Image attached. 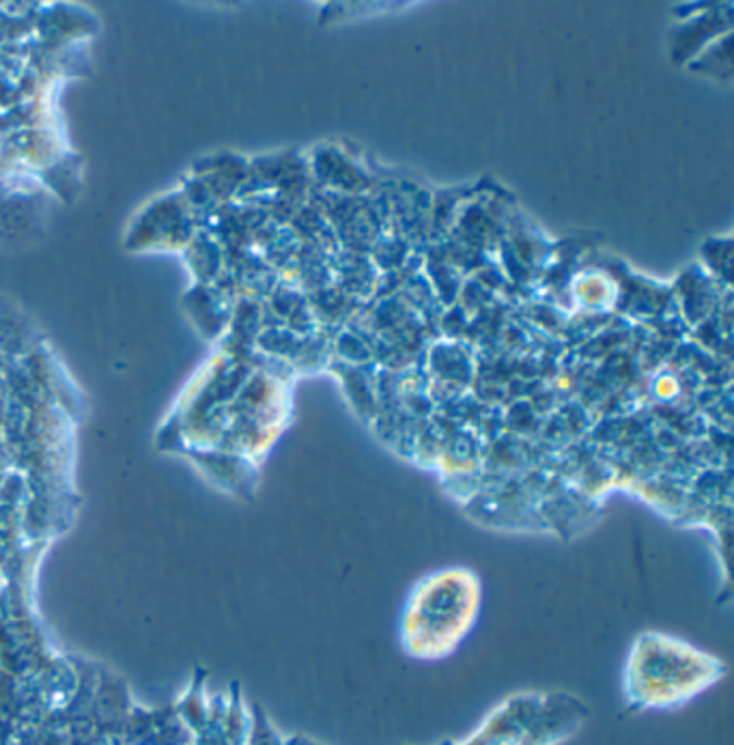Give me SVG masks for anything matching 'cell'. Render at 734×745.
<instances>
[{"label": "cell", "mask_w": 734, "mask_h": 745, "mask_svg": "<svg viewBox=\"0 0 734 745\" xmlns=\"http://www.w3.org/2000/svg\"><path fill=\"white\" fill-rule=\"evenodd\" d=\"M726 664L689 642L646 631L635 637L622 677L624 700L635 711H670L711 690Z\"/></svg>", "instance_id": "6da1fadb"}, {"label": "cell", "mask_w": 734, "mask_h": 745, "mask_svg": "<svg viewBox=\"0 0 734 745\" xmlns=\"http://www.w3.org/2000/svg\"><path fill=\"white\" fill-rule=\"evenodd\" d=\"M481 595L479 576L464 567H451L418 582L401 619L403 651L420 661L453 655L479 619Z\"/></svg>", "instance_id": "7a4b0ae2"}]
</instances>
